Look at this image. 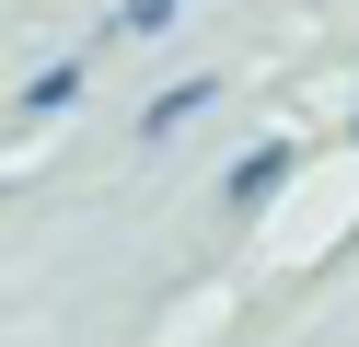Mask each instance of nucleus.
<instances>
[{"label":"nucleus","mask_w":359,"mask_h":347,"mask_svg":"<svg viewBox=\"0 0 359 347\" xmlns=\"http://www.w3.org/2000/svg\"><path fill=\"white\" fill-rule=\"evenodd\" d=\"M302 174V139H255V151L232 162V174H220V197L243 208V220H255V208H278V185Z\"/></svg>","instance_id":"1"},{"label":"nucleus","mask_w":359,"mask_h":347,"mask_svg":"<svg viewBox=\"0 0 359 347\" xmlns=\"http://www.w3.org/2000/svg\"><path fill=\"white\" fill-rule=\"evenodd\" d=\"M81 81H93V58H58V69H35V81L12 93V128H47V116H70V104H81Z\"/></svg>","instance_id":"2"},{"label":"nucleus","mask_w":359,"mask_h":347,"mask_svg":"<svg viewBox=\"0 0 359 347\" xmlns=\"http://www.w3.org/2000/svg\"><path fill=\"white\" fill-rule=\"evenodd\" d=\"M220 104V81L197 69V81H174V93H151V116H140V139H174V128H197V116Z\"/></svg>","instance_id":"3"},{"label":"nucleus","mask_w":359,"mask_h":347,"mask_svg":"<svg viewBox=\"0 0 359 347\" xmlns=\"http://www.w3.org/2000/svg\"><path fill=\"white\" fill-rule=\"evenodd\" d=\"M174 12H186V0H116V23H128V35H163Z\"/></svg>","instance_id":"4"},{"label":"nucleus","mask_w":359,"mask_h":347,"mask_svg":"<svg viewBox=\"0 0 359 347\" xmlns=\"http://www.w3.org/2000/svg\"><path fill=\"white\" fill-rule=\"evenodd\" d=\"M348 139H359V128H348Z\"/></svg>","instance_id":"5"}]
</instances>
